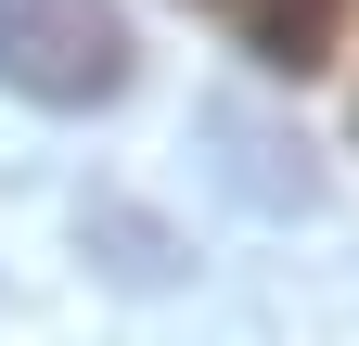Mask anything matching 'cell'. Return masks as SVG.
I'll return each instance as SVG.
<instances>
[{"label": "cell", "instance_id": "obj_1", "mask_svg": "<svg viewBox=\"0 0 359 346\" xmlns=\"http://www.w3.org/2000/svg\"><path fill=\"white\" fill-rule=\"evenodd\" d=\"M0 90L26 103H116L128 90V13L116 0H0Z\"/></svg>", "mask_w": 359, "mask_h": 346}, {"label": "cell", "instance_id": "obj_2", "mask_svg": "<svg viewBox=\"0 0 359 346\" xmlns=\"http://www.w3.org/2000/svg\"><path fill=\"white\" fill-rule=\"evenodd\" d=\"M218 13H231V39L269 77H321L346 52V0H218Z\"/></svg>", "mask_w": 359, "mask_h": 346}, {"label": "cell", "instance_id": "obj_3", "mask_svg": "<svg viewBox=\"0 0 359 346\" xmlns=\"http://www.w3.org/2000/svg\"><path fill=\"white\" fill-rule=\"evenodd\" d=\"M205 13H218V0H205Z\"/></svg>", "mask_w": 359, "mask_h": 346}]
</instances>
